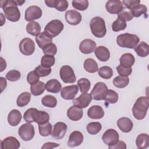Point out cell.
<instances>
[{
	"label": "cell",
	"mask_w": 149,
	"mask_h": 149,
	"mask_svg": "<svg viewBox=\"0 0 149 149\" xmlns=\"http://www.w3.org/2000/svg\"><path fill=\"white\" fill-rule=\"evenodd\" d=\"M22 118V113L19 110L12 109L8 114V122L10 126H16L20 122Z\"/></svg>",
	"instance_id": "obj_25"
},
{
	"label": "cell",
	"mask_w": 149,
	"mask_h": 149,
	"mask_svg": "<svg viewBox=\"0 0 149 149\" xmlns=\"http://www.w3.org/2000/svg\"><path fill=\"white\" fill-rule=\"evenodd\" d=\"M1 70L0 72H2L6 67V63L5 62V61L1 57Z\"/></svg>",
	"instance_id": "obj_58"
},
{
	"label": "cell",
	"mask_w": 149,
	"mask_h": 149,
	"mask_svg": "<svg viewBox=\"0 0 149 149\" xmlns=\"http://www.w3.org/2000/svg\"><path fill=\"white\" fill-rule=\"evenodd\" d=\"M83 141V135L79 131L73 132L69 137L68 146L70 147H74L80 145Z\"/></svg>",
	"instance_id": "obj_21"
},
{
	"label": "cell",
	"mask_w": 149,
	"mask_h": 149,
	"mask_svg": "<svg viewBox=\"0 0 149 149\" xmlns=\"http://www.w3.org/2000/svg\"><path fill=\"white\" fill-rule=\"evenodd\" d=\"M38 130L40 134L42 136H48L52 133V125L49 122L44 124L38 125Z\"/></svg>",
	"instance_id": "obj_43"
},
{
	"label": "cell",
	"mask_w": 149,
	"mask_h": 149,
	"mask_svg": "<svg viewBox=\"0 0 149 149\" xmlns=\"http://www.w3.org/2000/svg\"><path fill=\"white\" fill-rule=\"evenodd\" d=\"M136 144L139 148H147L149 146L148 135L146 133H141L138 135L136 140Z\"/></svg>",
	"instance_id": "obj_31"
},
{
	"label": "cell",
	"mask_w": 149,
	"mask_h": 149,
	"mask_svg": "<svg viewBox=\"0 0 149 149\" xmlns=\"http://www.w3.org/2000/svg\"><path fill=\"white\" fill-rule=\"evenodd\" d=\"M149 98L147 97H139L132 108L133 116L137 120L143 119L148 108Z\"/></svg>",
	"instance_id": "obj_2"
},
{
	"label": "cell",
	"mask_w": 149,
	"mask_h": 149,
	"mask_svg": "<svg viewBox=\"0 0 149 149\" xmlns=\"http://www.w3.org/2000/svg\"><path fill=\"white\" fill-rule=\"evenodd\" d=\"M26 28L27 32L33 36H37L40 33L41 29L40 24L35 21L30 22L26 25Z\"/></svg>",
	"instance_id": "obj_33"
},
{
	"label": "cell",
	"mask_w": 149,
	"mask_h": 149,
	"mask_svg": "<svg viewBox=\"0 0 149 149\" xmlns=\"http://www.w3.org/2000/svg\"><path fill=\"white\" fill-rule=\"evenodd\" d=\"M67 130V125L62 122L56 123L51 133L52 136L57 140L62 139L65 135Z\"/></svg>",
	"instance_id": "obj_13"
},
{
	"label": "cell",
	"mask_w": 149,
	"mask_h": 149,
	"mask_svg": "<svg viewBox=\"0 0 149 149\" xmlns=\"http://www.w3.org/2000/svg\"><path fill=\"white\" fill-rule=\"evenodd\" d=\"M123 3L119 0H109L105 4V8L111 14H118L123 9Z\"/></svg>",
	"instance_id": "obj_15"
},
{
	"label": "cell",
	"mask_w": 149,
	"mask_h": 149,
	"mask_svg": "<svg viewBox=\"0 0 149 149\" xmlns=\"http://www.w3.org/2000/svg\"><path fill=\"white\" fill-rule=\"evenodd\" d=\"M92 99L90 94L87 93H82L79 97L73 100V104L81 108H84L89 105Z\"/></svg>",
	"instance_id": "obj_16"
},
{
	"label": "cell",
	"mask_w": 149,
	"mask_h": 149,
	"mask_svg": "<svg viewBox=\"0 0 149 149\" xmlns=\"http://www.w3.org/2000/svg\"><path fill=\"white\" fill-rule=\"evenodd\" d=\"M30 100L31 94L29 92H23L21 93L17 98V105L19 107H23L26 106L30 102Z\"/></svg>",
	"instance_id": "obj_35"
},
{
	"label": "cell",
	"mask_w": 149,
	"mask_h": 149,
	"mask_svg": "<svg viewBox=\"0 0 149 149\" xmlns=\"http://www.w3.org/2000/svg\"><path fill=\"white\" fill-rule=\"evenodd\" d=\"M103 100L109 104H115L118 100V94L114 90H108Z\"/></svg>",
	"instance_id": "obj_37"
},
{
	"label": "cell",
	"mask_w": 149,
	"mask_h": 149,
	"mask_svg": "<svg viewBox=\"0 0 149 149\" xmlns=\"http://www.w3.org/2000/svg\"><path fill=\"white\" fill-rule=\"evenodd\" d=\"M61 80L65 83H73L76 78L73 69L69 65H63L59 70Z\"/></svg>",
	"instance_id": "obj_7"
},
{
	"label": "cell",
	"mask_w": 149,
	"mask_h": 149,
	"mask_svg": "<svg viewBox=\"0 0 149 149\" xmlns=\"http://www.w3.org/2000/svg\"><path fill=\"white\" fill-rule=\"evenodd\" d=\"M73 7L79 10H85L88 6V1L87 0H74L72 2Z\"/></svg>",
	"instance_id": "obj_45"
},
{
	"label": "cell",
	"mask_w": 149,
	"mask_h": 149,
	"mask_svg": "<svg viewBox=\"0 0 149 149\" xmlns=\"http://www.w3.org/2000/svg\"><path fill=\"white\" fill-rule=\"evenodd\" d=\"M129 83V78L127 76H118L115 77L113 80V85L119 88H122L125 87L128 85Z\"/></svg>",
	"instance_id": "obj_36"
},
{
	"label": "cell",
	"mask_w": 149,
	"mask_h": 149,
	"mask_svg": "<svg viewBox=\"0 0 149 149\" xmlns=\"http://www.w3.org/2000/svg\"><path fill=\"white\" fill-rule=\"evenodd\" d=\"M17 0H7L0 2L6 19L12 22H17L20 18V12L17 8Z\"/></svg>",
	"instance_id": "obj_1"
},
{
	"label": "cell",
	"mask_w": 149,
	"mask_h": 149,
	"mask_svg": "<svg viewBox=\"0 0 149 149\" xmlns=\"http://www.w3.org/2000/svg\"><path fill=\"white\" fill-rule=\"evenodd\" d=\"M134 49L137 55L140 57H146L149 54V46L144 41H141Z\"/></svg>",
	"instance_id": "obj_32"
},
{
	"label": "cell",
	"mask_w": 149,
	"mask_h": 149,
	"mask_svg": "<svg viewBox=\"0 0 149 149\" xmlns=\"http://www.w3.org/2000/svg\"><path fill=\"white\" fill-rule=\"evenodd\" d=\"M19 141L15 137L9 136L4 139L1 143L2 149H17L20 147Z\"/></svg>",
	"instance_id": "obj_18"
},
{
	"label": "cell",
	"mask_w": 149,
	"mask_h": 149,
	"mask_svg": "<svg viewBox=\"0 0 149 149\" xmlns=\"http://www.w3.org/2000/svg\"><path fill=\"white\" fill-rule=\"evenodd\" d=\"M84 69L88 73H95L98 70V66L97 62L93 58L86 59L83 63Z\"/></svg>",
	"instance_id": "obj_30"
},
{
	"label": "cell",
	"mask_w": 149,
	"mask_h": 149,
	"mask_svg": "<svg viewBox=\"0 0 149 149\" xmlns=\"http://www.w3.org/2000/svg\"><path fill=\"white\" fill-rule=\"evenodd\" d=\"M109 149H125L126 148V144L123 141L118 140L116 143L112 146H108Z\"/></svg>",
	"instance_id": "obj_55"
},
{
	"label": "cell",
	"mask_w": 149,
	"mask_h": 149,
	"mask_svg": "<svg viewBox=\"0 0 149 149\" xmlns=\"http://www.w3.org/2000/svg\"><path fill=\"white\" fill-rule=\"evenodd\" d=\"M43 53L44 55H55L57 52V47L54 43H50L46 45L43 49Z\"/></svg>",
	"instance_id": "obj_49"
},
{
	"label": "cell",
	"mask_w": 149,
	"mask_h": 149,
	"mask_svg": "<svg viewBox=\"0 0 149 149\" xmlns=\"http://www.w3.org/2000/svg\"><path fill=\"white\" fill-rule=\"evenodd\" d=\"M77 86L80 92L84 93H87L90 90L91 83L88 79L86 78H81L77 81Z\"/></svg>",
	"instance_id": "obj_42"
},
{
	"label": "cell",
	"mask_w": 149,
	"mask_h": 149,
	"mask_svg": "<svg viewBox=\"0 0 149 149\" xmlns=\"http://www.w3.org/2000/svg\"><path fill=\"white\" fill-rule=\"evenodd\" d=\"M117 126L122 132L129 133L132 130L133 123L129 118L122 117L118 120Z\"/></svg>",
	"instance_id": "obj_22"
},
{
	"label": "cell",
	"mask_w": 149,
	"mask_h": 149,
	"mask_svg": "<svg viewBox=\"0 0 149 149\" xmlns=\"http://www.w3.org/2000/svg\"><path fill=\"white\" fill-rule=\"evenodd\" d=\"M40 79L38 74L34 70L30 72L27 76V81L30 85H33L37 83Z\"/></svg>",
	"instance_id": "obj_52"
},
{
	"label": "cell",
	"mask_w": 149,
	"mask_h": 149,
	"mask_svg": "<svg viewBox=\"0 0 149 149\" xmlns=\"http://www.w3.org/2000/svg\"><path fill=\"white\" fill-rule=\"evenodd\" d=\"M65 17L67 23L70 25H77L81 21V14L75 10H69L66 12Z\"/></svg>",
	"instance_id": "obj_14"
},
{
	"label": "cell",
	"mask_w": 149,
	"mask_h": 149,
	"mask_svg": "<svg viewBox=\"0 0 149 149\" xmlns=\"http://www.w3.org/2000/svg\"><path fill=\"white\" fill-rule=\"evenodd\" d=\"M119 62L120 65L126 68H130L134 65L135 58L132 54L125 53L120 56Z\"/></svg>",
	"instance_id": "obj_28"
},
{
	"label": "cell",
	"mask_w": 149,
	"mask_h": 149,
	"mask_svg": "<svg viewBox=\"0 0 149 149\" xmlns=\"http://www.w3.org/2000/svg\"><path fill=\"white\" fill-rule=\"evenodd\" d=\"M101 124L98 122H94L89 123L86 127L87 132L90 134H96L101 130Z\"/></svg>",
	"instance_id": "obj_40"
},
{
	"label": "cell",
	"mask_w": 149,
	"mask_h": 149,
	"mask_svg": "<svg viewBox=\"0 0 149 149\" xmlns=\"http://www.w3.org/2000/svg\"><path fill=\"white\" fill-rule=\"evenodd\" d=\"M122 2L123 5H125L126 8H127L130 10H132L136 6L140 5V1H139V0H134V1H127V0L125 1V0H124Z\"/></svg>",
	"instance_id": "obj_54"
},
{
	"label": "cell",
	"mask_w": 149,
	"mask_h": 149,
	"mask_svg": "<svg viewBox=\"0 0 149 149\" xmlns=\"http://www.w3.org/2000/svg\"><path fill=\"white\" fill-rule=\"evenodd\" d=\"M36 41L38 46L40 48L43 49L46 45L52 43V37L47 34L45 31H43L36 36Z\"/></svg>",
	"instance_id": "obj_24"
},
{
	"label": "cell",
	"mask_w": 149,
	"mask_h": 149,
	"mask_svg": "<svg viewBox=\"0 0 149 149\" xmlns=\"http://www.w3.org/2000/svg\"><path fill=\"white\" fill-rule=\"evenodd\" d=\"M88 116L93 119H100L104 116L103 108L100 105H93L87 111Z\"/></svg>",
	"instance_id": "obj_23"
},
{
	"label": "cell",
	"mask_w": 149,
	"mask_h": 149,
	"mask_svg": "<svg viewBox=\"0 0 149 149\" xmlns=\"http://www.w3.org/2000/svg\"><path fill=\"white\" fill-rule=\"evenodd\" d=\"M79 91V87L76 85L68 86L63 87L61 91L62 97L67 100H73Z\"/></svg>",
	"instance_id": "obj_12"
},
{
	"label": "cell",
	"mask_w": 149,
	"mask_h": 149,
	"mask_svg": "<svg viewBox=\"0 0 149 149\" xmlns=\"http://www.w3.org/2000/svg\"><path fill=\"white\" fill-rule=\"evenodd\" d=\"M119 133L113 129L107 130L102 136V140L105 144L108 146H112L119 140Z\"/></svg>",
	"instance_id": "obj_11"
},
{
	"label": "cell",
	"mask_w": 149,
	"mask_h": 149,
	"mask_svg": "<svg viewBox=\"0 0 149 149\" xmlns=\"http://www.w3.org/2000/svg\"><path fill=\"white\" fill-rule=\"evenodd\" d=\"M38 110L34 108H31L26 111L23 115V118L24 120L27 123H32L36 122L38 113Z\"/></svg>",
	"instance_id": "obj_29"
},
{
	"label": "cell",
	"mask_w": 149,
	"mask_h": 149,
	"mask_svg": "<svg viewBox=\"0 0 149 149\" xmlns=\"http://www.w3.org/2000/svg\"><path fill=\"white\" fill-rule=\"evenodd\" d=\"M34 71L38 74L40 77H45L50 74L51 72V69L50 68H47L42 65H39L35 68Z\"/></svg>",
	"instance_id": "obj_50"
},
{
	"label": "cell",
	"mask_w": 149,
	"mask_h": 149,
	"mask_svg": "<svg viewBox=\"0 0 149 149\" xmlns=\"http://www.w3.org/2000/svg\"><path fill=\"white\" fill-rule=\"evenodd\" d=\"M107 90L108 87L104 83L98 82L94 86L90 93V95L92 98L95 100H103Z\"/></svg>",
	"instance_id": "obj_8"
},
{
	"label": "cell",
	"mask_w": 149,
	"mask_h": 149,
	"mask_svg": "<svg viewBox=\"0 0 149 149\" xmlns=\"http://www.w3.org/2000/svg\"><path fill=\"white\" fill-rule=\"evenodd\" d=\"M83 115V111L81 108L76 105L70 107L67 111L68 118L72 120L77 121L81 119Z\"/></svg>",
	"instance_id": "obj_20"
},
{
	"label": "cell",
	"mask_w": 149,
	"mask_h": 149,
	"mask_svg": "<svg viewBox=\"0 0 149 149\" xmlns=\"http://www.w3.org/2000/svg\"><path fill=\"white\" fill-rule=\"evenodd\" d=\"M133 17H138L141 16L142 15H145L147 13V8L146 6L143 4L139 5L134 7L133 9L130 10Z\"/></svg>",
	"instance_id": "obj_44"
},
{
	"label": "cell",
	"mask_w": 149,
	"mask_h": 149,
	"mask_svg": "<svg viewBox=\"0 0 149 149\" xmlns=\"http://www.w3.org/2000/svg\"><path fill=\"white\" fill-rule=\"evenodd\" d=\"M55 61V59L53 55H44L41 58V65L44 67L50 68L54 65Z\"/></svg>",
	"instance_id": "obj_46"
},
{
	"label": "cell",
	"mask_w": 149,
	"mask_h": 149,
	"mask_svg": "<svg viewBox=\"0 0 149 149\" xmlns=\"http://www.w3.org/2000/svg\"><path fill=\"white\" fill-rule=\"evenodd\" d=\"M118 18L126 22L132 20L133 16L131 10L125 7L123 8L122 10L119 13H118Z\"/></svg>",
	"instance_id": "obj_39"
},
{
	"label": "cell",
	"mask_w": 149,
	"mask_h": 149,
	"mask_svg": "<svg viewBox=\"0 0 149 149\" xmlns=\"http://www.w3.org/2000/svg\"><path fill=\"white\" fill-rule=\"evenodd\" d=\"M59 146V144L58 143H52V142H47L44 144V145L41 147L42 149L44 148H48V149H51V148H54L55 147H57Z\"/></svg>",
	"instance_id": "obj_56"
},
{
	"label": "cell",
	"mask_w": 149,
	"mask_h": 149,
	"mask_svg": "<svg viewBox=\"0 0 149 149\" xmlns=\"http://www.w3.org/2000/svg\"><path fill=\"white\" fill-rule=\"evenodd\" d=\"M90 27L92 34L97 38L104 37L107 33V29L104 20L98 16L93 17L90 22Z\"/></svg>",
	"instance_id": "obj_3"
},
{
	"label": "cell",
	"mask_w": 149,
	"mask_h": 149,
	"mask_svg": "<svg viewBox=\"0 0 149 149\" xmlns=\"http://www.w3.org/2000/svg\"><path fill=\"white\" fill-rule=\"evenodd\" d=\"M127 24L126 23L120 20L119 19H117L115 20L112 24V29L113 31L117 32L119 31L123 30L126 27Z\"/></svg>",
	"instance_id": "obj_47"
},
{
	"label": "cell",
	"mask_w": 149,
	"mask_h": 149,
	"mask_svg": "<svg viewBox=\"0 0 149 149\" xmlns=\"http://www.w3.org/2000/svg\"><path fill=\"white\" fill-rule=\"evenodd\" d=\"M42 14V12L40 7L36 5L30 6L27 8L25 11L24 19L26 21H34V20L40 18Z\"/></svg>",
	"instance_id": "obj_10"
},
{
	"label": "cell",
	"mask_w": 149,
	"mask_h": 149,
	"mask_svg": "<svg viewBox=\"0 0 149 149\" xmlns=\"http://www.w3.org/2000/svg\"><path fill=\"white\" fill-rule=\"evenodd\" d=\"M18 134L23 141H30L32 140L34 136V127L30 123L23 124L19 129Z\"/></svg>",
	"instance_id": "obj_6"
},
{
	"label": "cell",
	"mask_w": 149,
	"mask_h": 149,
	"mask_svg": "<svg viewBox=\"0 0 149 149\" xmlns=\"http://www.w3.org/2000/svg\"><path fill=\"white\" fill-rule=\"evenodd\" d=\"M49 120V114L42 111H39L37 120L36 122L38 125H41L48 122Z\"/></svg>",
	"instance_id": "obj_48"
},
{
	"label": "cell",
	"mask_w": 149,
	"mask_h": 149,
	"mask_svg": "<svg viewBox=\"0 0 149 149\" xmlns=\"http://www.w3.org/2000/svg\"><path fill=\"white\" fill-rule=\"evenodd\" d=\"M63 24L61 20L55 19L47 24L44 28V31L51 37H55L63 30Z\"/></svg>",
	"instance_id": "obj_5"
},
{
	"label": "cell",
	"mask_w": 149,
	"mask_h": 149,
	"mask_svg": "<svg viewBox=\"0 0 149 149\" xmlns=\"http://www.w3.org/2000/svg\"><path fill=\"white\" fill-rule=\"evenodd\" d=\"M41 102L43 105L49 108H54L57 104L56 98L52 95H47L42 97Z\"/></svg>",
	"instance_id": "obj_38"
},
{
	"label": "cell",
	"mask_w": 149,
	"mask_h": 149,
	"mask_svg": "<svg viewBox=\"0 0 149 149\" xmlns=\"http://www.w3.org/2000/svg\"><path fill=\"white\" fill-rule=\"evenodd\" d=\"M19 49L20 52L24 55H31L35 51V43L30 38L22 39L19 44Z\"/></svg>",
	"instance_id": "obj_9"
},
{
	"label": "cell",
	"mask_w": 149,
	"mask_h": 149,
	"mask_svg": "<svg viewBox=\"0 0 149 149\" xmlns=\"http://www.w3.org/2000/svg\"><path fill=\"white\" fill-rule=\"evenodd\" d=\"M95 55L97 59L102 62H106L110 58L109 51L104 46L98 47L95 50Z\"/></svg>",
	"instance_id": "obj_26"
},
{
	"label": "cell",
	"mask_w": 149,
	"mask_h": 149,
	"mask_svg": "<svg viewBox=\"0 0 149 149\" xmlns=\"http://www.w3.org/2000/svg\"><path fill=\"white\" fill-rule=\"evenodd\" d=\"M44 2L48 7L54 8L60 12L65 11L69 5L66 0H46Z\"/></svg>",
	"instance_id": "obj_19"
},
{
	"label": "cell",
	"mask_w": 149,
	"mask_h": 149,
	"mask_svg": "<svg viewBox=\"0 0 149 149\" xmlns=\"http://www.w3.org/2000/svg\"><path fill=\"white\" fill-rule=\"evenodd\" d=\"M21 76L20 72L17 70H10L6 74V79L10 81L18 80Z\"/></svg>",
	"instance_id": "obj_51"
},
{
	"label": "cell",
	"mask_w": 149,
	"mask_h": 149,
	"mask_svg": "<svg viewBox=\"0 0 149 149\" xmlns=\"http://www.w3.org/2000/svg\"><path fill=\"white\" fill-rule=\"evenodd\" d=\"M62 88V85L56 79H51L45 84V89L52 93H58Z\"/></svg>",
	"instance_id": "obj_27"
},
{
	"label": "cell",
	"mask_w": 149,
	"mask_h": 149,
	"mask_svg": "<svg viewBox=\"0 0 149 149\" xmlns=\"http://www.w3.org/2000/svg\"><path fill=\"white\" fill-rule=\"evenodd\" d=\"M98 73L99 76L104 79H109L113 75L112 69L108 66H104L100 68Z\"/></svg>",
	"instance_id": "obj_41"
},
{
	"label": "cell",
	"mask_w": 149,
	"mask_h": 149,
	"mask_svg": "<svg viewBox=\"0 0 149 149\" xmlns=\"http://www.w3.org/2000/svg\"><path fill=\"white\" fill-rule=\"evenodd\" d=\"M116 70H117V72L119 73V74L120 76H128L132 72V67L126 68V67L120 65H118L116 67Z\"/></svg>",
	"instance_id": "obj_53"
},
{
	"label": "cell",
	"mask_w": 149,
	"mask_h": 149,
	"mask_svg": "<svg viewBox=\"0 0 149 149\" xmlns=\"http://www.w3.org/2000/svg\"><path fill=\"white\" fill-rule=\"evenodd\" d=\"M45 90V84L41 81L30 86V91L33 95L38 96L42 94Z\"/></svg>",
	"instance_id": "obj_34"
},
{
	"label": "cell",
	"mask_w": 149,
	"mask_h": 149,
	"mask_svg": "<svg viewBox=\"0 0 149 149\" xmlns=\"http://www.w3.org/2000/svg\"><path fill=\"white\" fill-rule=\"evenodd\" d=\"M139 41L140 39L137 36L129 33L120 34L116 38V42L119 46L130 49L134 48Z\"/></svg>",
	"instance_id": "obj_4"
},
{
	"label": "cell",
	"mask_w": 149,
	"mask_h": 149,
	"mask_svg": "<svg viewBox=\"0 0 149 149\" xmlns=\"http://www.w3.org/2000/svg\"><path fill=\"white\" fill-rule=\"evenodd\" d=\"M0 80H1V92L3 91V90L6 88V85H7V82L6 80L2 77H0Z\"/></svg>",
	"instance_id": "obj_57"
},
{
	"label": "cell",
	"mask_w": 149,
	"mask_h": 149,
	"mask_svg": "<svg viewBox=\"0 0 149 149\" xmlns=\"http://www.w3.org/2000/svg\"><path fill=\"white\" fill-rule=\"evenodd\" d=\"M96 48V43L91 39L83 40L80 44L79 49L83 54H89L92 53Z\"/></svg>",
	"instance_id": "obj_17"
}]
</instances>
